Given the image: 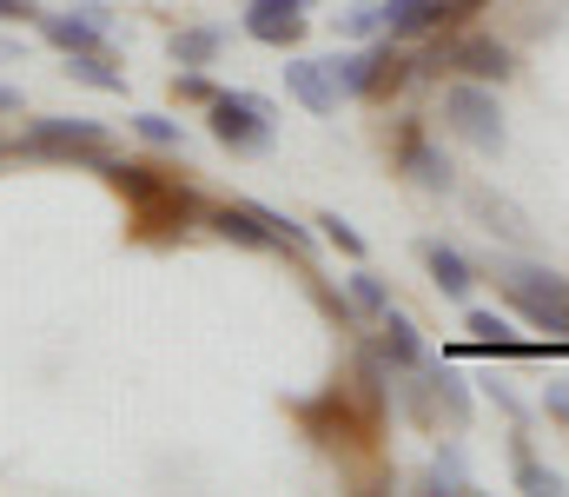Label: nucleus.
Segmentation results:
<instances>
[{
  "mask_svg": "<svg viewBox=\"0 0 569 497\" xmlns=\"http://www.w3.org/2000/svg\"><path fill=\"white\" fill-rule=\"evenodd\" d=\"M212 140L239 160H259L279 147V127H272V100L259 93H212Z\"/></svg>",
  "mask_w": 569,
  "mask_h": 497,
  "instance_id": "nucleus-1",
  "label": "nucleus"
},
{
  "mask_svg": "<svg viewBox=\"0 0 569 497\" xmlns=\"http://www.w3.org/2000/svg\"><path fill=\"white\" fill-rule=\"evenodd\" d=\"M443 120H450V133L457 140H470L477 153H503V107H497V93L483 87V80H450L443 87Z\"/></svg>",
  "mask_w": 569,
  "mask_h": 497,
  "instance_id": "nucleus-2",
  "label": "nucleus"
},
{
  "mask_svg": "<svg viewBox=\"0 0 569 497\" xmlns=\"http://www.w3.org/2000/svg\"><path fill=\"white\" fill-rule=\"evenodd\" d=\"M503 299H510L537 331L569 338V279L543 272V266H503Z\"/></svg>",
  "mask_w": 569,
  "mask_h": 497,
  "instance_id": "nucleus-3",
  "label": "nucleus"
},
{
  "mask_svg": "<svg viewBox=\"0 0 569 497\" xmlns=\"http://www.w3.org/2000/svg\"><path fill=\"white\" fill-rule=\"evenodd\" d=\"M27 153H80V160L107 166V127L100 120H33L27 127Z\"/></svg>",
  "mask_w": 569,
  "mask_h": 497,
  "instance_id": "nucleus-4",
  "label": "nucleus"
},
{
  "mask_svg": "<svg viewBox=\"0 0 569 497\" xmlns=\"http://www.w3.org/2000/svg\"><path fill=\"white\" fill-rule=\"evenodd\" d=\"M40 33L60 47V53H87V47H107V7H73V13H40Z\"/></svg>",
  "mask_w": 569,
  "mask_h": 497,
  "instance_id": "nucleus-5",
  "label": "nucleus"
},
{
  "mask_svg": "<svg viewBox=\"0 0 569 497\" xmlns=\"http://www.w3.org/2000/svg\"><path fill=\"white\" fill-rule=\"evenodd\" d=\"M450 67H457V73H470V80H483V87H490V80L503 87V80L517 73V60H510V47H503V40H490V33H470V40H450Z\"/></svg>",
  "mask_w": 569,
  "mask_h": 497,
  "instance_id": "nucleus-6",
  "label": "nucleus"
},
{
  "mask_svg": "<svg viewBox=\"0 0 569 497\" xmlns=\"http://www.w3.org/2000/svg\"><path fill=\"white\" fill-rule=\"evenodd\" d=\"M305 0H252L246 7V33L266 40V47H298L305 40Z\"/></svg>",
  "mask_w": 569,
  "mask_h": 497,
  "instance_id": "nucleus-7",
  "label": "nucleus"
},
{
  "mask_svg": "<svg viewBox=\"0 0 569 497\" xmlns=\"http://www.w3.org/2000/svg\"><path fill=\"white\" fill-rule=\"evenodd\" d=\"M284 93L311 113H338V80L325 60H284Z\"/></svg>",
  "mask_w": 569,
  "mask_h": 497,
  "instance_id": "nucleus-8",
  "label": "nucleus"
},
{
  "mask_svg": "<svg viewBox=\"0 0 569 497\" xmlns=\"http://www.w3.org/2000/svg\"><path fill=\"white\" fill-rule=\"evenodd\" d=\"M398 153H405V172H411L418 186H430V192H450V160H443V153L425 140V127H418V120H405Z\"/></svg>",
  "mask_w": 569,
  "mask_h": 497,
  "instance_id": "nucleus-9",
  "label": "nucleus"
},
{
  "mask_svg": "<svg viewBox=\"0 0 569 497\" xmlns=\"http://www.w3.org/2000/svg\"><path fill=\"white\" fill-rule=\"evenodd\" d=\"M418 252H425V272L437 279V292H443V299H470L477 272H470V259H463L457 246H443V239H425Z\"/></svg>",
  "mask_w": 569,
  "mask_h": 497,
  "instance_id": "nucleus-10",
  "label": "nucleus"
},
{
  "mask_svg": "<svg viewBox=\"0 0 569 497\" xmlns=\"http://www.w3.org/2000/svg\"><path fill=\"white\" fill-rule=\"evenodd\" d=\"M378 351H385V365H398V371H425V338L418 326L405 319V312H385V338H378Z\"/></svg>",
  "mask_w": 569,
  "mask_h": 497,
  "instance_id": "nucleus-11",
  "label": "nucleus"
},
{
  "mask_svg": "<svg viewBox=\"0 0 569 497\" xmlns=\"http://www.w3.org/2000/svg\"><path fill=\"white\" fill-rule=\"evenodd\" d=\"M470 212H477L490 232H503L510 246H530V239H537V226H530V219H523L510 199H497V192H470Z\"/></svg>",
  "mask_w": 569,
  "mask_h": 497,
  "instance_id": "nucleus-12",
  "label": "nucleus"
},
{
  "mask_svg": "<svg viewBox=\"0 0 569 497\" xmlns=\"http://www.w3.org/2000/svg\"><path fill=\"white\" fill-rule=\"evenodd\" d=\"M425 378H430V398L443 405V418L463 431V425H470V391H463V378H457L443 358H425Z\"/></svg>",
  "mask_w": 569,
  "mask_h": 497,
  "instance_id": "nucleus-13",
  "label": "nucleus"
},
{
  "mask_svg": "<svg viewBox=\"0 0 569 497\" xmlns=\"http://www.w3.org/2000/svg\"><path fill=\"white\" fill-rule=\"evenodd\" d=\"M212 232H219V239H239V246H279L272 226L259 219V206H219V212H212Z\"/></svg>",
  "mask_w": 569,
  "mask_h": 497,
  "instance_id": "nucleus-14",
  "label": "nucleus"
},
{
  "mask_svg": "<svg viewBox=\"0 0 569 497\" xmlns=\"http://www.w3.org/2000/svg\"><path fill=\"white\" fill-rule=\"evenodd\" d=\"M378 53H385V47H351V53L325 60L331 80H338V93H371V80H378Z\"/></svg>",
  "mask_w": 569,
  "mask_h": 497,
  "instance_id": "nucleus-15",
  "label": "nucleus"
},
{
  "mask_svg": "<svg viewBox=\"0 0 569 497\" xmlns=\"http://www.w3.org/2000/svg\"><path fill=\"white\" fill-rule=\"evenodd\" d=\"M67 80H80V87H100V93H127V73L100 53V47H87V53H67Z\"/></svg>",
  "mask_w": 569,
  "mask_h": 497,
  "instance_id": "nucleus-16",
  "label": "nucleus"
},
{
  "mask_svg": "<svg viewBox=\"0 0 569 497\" xmlns=\"http://www.w3.org/2000/svg\"><path fill=\"white\" fill-rule=\"evenodd\" d=\"M443 27V0H385V33H430Z\"/></svg>",
  "mask_w": 569,
  "mask_h": 497,
  "instance_id": "nucleus-17",
  "label": "nucleus"
},
{
  "mask_svg": "<svg viewBox=\"0 0 569 497\" xmlns=\"http://www.w3.org/2000/svg\"><path fill=\"white\" fill-rule=\"evenodd\" d=\"M219 47H226V27H179L172 33V60L179 67H212Z\"/></svg>",
  "mask_w": 569,
  "mask_h": 497,
  "instance_id": "nucleus-18",
  "label": "nucleus"
},
{
  "mask_svg": "<svg viewBox=\"0 0 569 497\" xmlns=\"http://www.w3.org/2000/svg\"><path fill=\"white\" fill-rule=\"evenodd\" d=\"M345 286H351V306H358L365 319H385V312H391V292H385V279H378L371 266H358Z\"/></svg>",
  "mask_w": 569,
  "mask_h": 497,
  "instance_id": "nucleus-19",
  "label": "nucleus"
},
{
  "mask_svg": "<svg viewBox=\"0 0 569 497\" xmlns=\"http://www.w3.org/2000/svg\"><path fill=\"white\" fill-rule=\"evenodd\" d=\"M463 326H470V338H477L483 351H517V345H523V338L510 331V319H497V312H470Z\"/></svg>",
  "mask_w": 569,
  "mask_h": 497,
  "instance_id": "nucleus-20",
  "label": "nucleus"
},
{
  "mask_svg": "<svg viewBox=\"0 0 569 497\" xmlns=\"http://www.w3.org/2000/svg\"><path fill=\"white\" fill-rule=\"evenodd\" d=\"M517 485H523V491H537V497H557V491H563V478H557L550 465H537L523 438H517Z\"/></svg>",
  "mask_w": 569,
  "mask_h": 497,
  "instance_id": "nucleus-21",
  "label": "nucleus"
},
{
  "mask_svg": "<svg viewBox=\"0 0 569 497\" xmlns=\"http://www.w3.org/2000/svg\"><path fill=\"white\" fill-rule=\"evenodd\" d=\"M133 133H140L146 147H172V153L186 147V127H179V120H166V113H133Z\"/></svg>",
  "mask_w": 569,
  "mask_h": 497,
  "instance_id": "nucleus-22",
  "label": "nucleus"
},
{
  "mask_svg": "<svg viewBox=\"0 0 569 497\" xmlns=\"http://www.w3.org/2000/svg\"><path fill=\"white\" fill-rule=\"evenodd\" d=\"M338 33H345V40H378V33H385V7H351V13H338Z\"/></svg>",
  "mask_w": 569,
  "mask_h": 497,
  "instance_id": "nucleus-23",
  "label": "nucleus"
},
{
  "mask_svg": "<svg viewBox=\"0 0 569 497\" xmlns=\"http://www.w3.org/2000/svg\"><path fill=\"white\" fill-rule=\"evenodd\" d=\"M259 219H266V226H272V239H279V246H291V252H298V259H305V252H311V232H305V226H298V219H284V212H272V206H259Z\"/></svg>",
  "mask_w": 569,
  "mask_h": 497,
  "instance_id": "nucleus-24",
  "label": "nucleus"
},
{
  "mask_svg": "<svg viewBox=\"0 0 569 497\" xmlns=\"http://www.w3.org/2000/svg\"><path fill=\"white\" fill-rule=\"evenodd\" d=\"M430 485H437V491H470L463 451H437V465H430Z\"/></svg>",
  "mask_w": 569,
  "mask_h": 497,
  "instance_id": "nucleus-25",
  "label": "nucleus"
},
{
  "mask_svg": "<svg viewBox=\"0 0 569 497\" xmlns=\"http://www.w3.org/2000/svg\"><path fill=\"white\" fill-rule=\"evenodd\" d=\"M172 93H179V100H206V107H212V93H219V87H212L199 67H186V73H172Z\"/></svg>",
  "mask_w": 569,
  "mask_h": 497,
  "instance_id": "nucleus-26",
  "label": "nucleus"
},
{
  "mask_svg": "<svg viewBox=\"0 0 569 497\" xmlns=\"http://www.w3.org/2000/svg\"><path fill=\"white\" fill-rule=\"evenodd\" d=\"M318 226H325V239H331V246H338V252H351V259H365V239H358V232H351V226H345V219H338V212H325V219H318Z\"/></svg>",
  "mask_w": 569,
  "mask_h": 497,
  "instance_id": "nucleus-27",
  "label": "nucleus"
},
{
  "mask_svg": "<svg viewBox=\"0 0 569 497\" xmlns=\"http://www.w3.org/2000/svg\"><path fill=\"white\" fill-rule=\"evenodd\" d=\"M543 411H550V418H563V425H569V385H563V378H557V385L543 391Z\"/></svg>",
  "mask_w": 569,
  "mask_h": 497,
  "instance_id": "nucleus-28",
  "label": "nucleus"
},
{
  "mask_svg": "<svg viewBox=\"0 0 569 497\" xmlns=\"http://www.w3.org/2000/svg\"><path fill=\"white\" fill-rule=\"evenodd\" d=\"M0 20H40V7L33 0H0Z\"/></svg>",
  "mask_w": 569,
  "mask_h": 497,
  "instance_id": "nucleus-29",
  "label": "nucleus"
},
{
  "mask_svg": "<svg viewBox=\"0 0 569 497\" xmlns=\"http://www.w3.org/2000/svg\"><path fill=\"white\" fill-rule=\"evenodd\" d=\"M13 107H20V93H13V87H0V113H13Z\"/></svg>",
  "mask_w": 569,
  "mask_h": 497,
  "instance_id": "nucleus-30",
  "label": "nucleus"
},
{
  "mask_svg": "<svg viewBox=\"0 0 569 497\" xmlns=\"http://www.w3.org/2000/svg\"><path fill=\"white\" fill-rule=\"evenodd\" d=\"M0 60H20V47H13V40H0Z\"/></svg>",
  "mask_w": 569,
  "mask_h": 497,
  "instance_id": "nucleus-31",
  "label": "nucleus"
}]
</instances>
